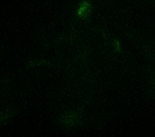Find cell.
<instances>
[{"mask_svg":"<svg viewBox=\"0 0 155 137\" xmlns=\"http://www.w3.org/2000/svg\"><path fill=\"white\" fill-rule=\"evenodd\" d=\"M90 10H91L90 5H89L88 3H83V4L80 7L79 11H78V14H79L80 17L85 18V17L90 13Z\"/></svg>","mask_w":155,"mask_h":137,"instance_id":"6da1fadb","label":"cell"}]
</instances>
